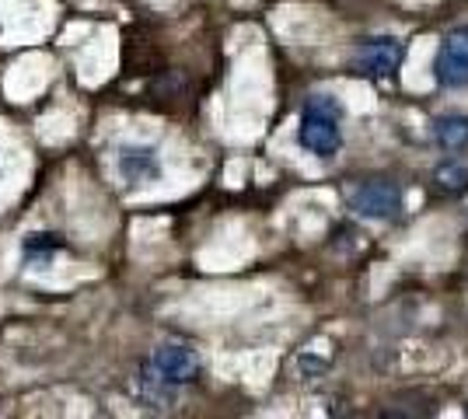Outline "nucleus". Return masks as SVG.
Returning a JSON list of instances; mask_svg holds the SVG:
<instances>
[{"label":"nucleus","mask_w":468,"mask_h":419,"mask_svg":"<svg viewBox=\"0 0 468 419\" xmlns=\"http://www.w3.org/2000/svg\"><path fill=\"white\" fill-rule=\"evenodd\" d=\"M297 140L314 158H332L343 147V105L335 95H312L304 101Z\"/></svg>","instance_id":"obj_1"},{"label":"nucleus","mask_w":468,"mask_h":419,"mask_svg":"<svg viewBox=\"0 0 468 419\" xmlns=\"http://www.w3.org/2000/svg\"><path fill=\"white\" fill-rule=\"evenodd\" d=\"M346 206L356 217L388 224L402 217V189L388 179H367L346 193Z\"/></svg>","instance_id":"obj_2"},{"label":"nucleus","mask_w":468,"mask_h":419,"mask_svg":"<svg viewBox=\"0 0 468 419\" xmlns=\"http://www.w3.org/2000/svg\"><path fill=\"white\" fill-rule=\"evenodd\" d=\"M433 80L441 88H468V25L451 28L433 57Z\"/></svg>","instance_id":"obj_3"},{"label":"nucleus","mask_w":468,"mask_h":419,"mask_svg":"<svg viewBox=\"0 0 468 419\" xmlns=\"http://www.w3.org/2000/svg\"><path fill=\"white\" fill-rule=\"evenodd\" d=\"M402 53L406 49H402V42L395 39V36H371V39H364L353 49V67L364 78H391L399 70V63H402Z\"/></svg>","instance_id":"obj_4"},{"label":"nucleus","mask_w":468,"mask_h":419,"mask_svg":"<svg viewBox=\"0 0 468 419\" xmlns=\"http://www.w3.org/2000/svg\"><path fill=\"white\" fill-rule=\"evenodd\" d=\"M147 371H151L161 384L182 388V384H193L196 374H199V357H196L189 346H182V342H165V346L154 350Z\"/></svg>","instance_id":"obj_5"},{"label":"nucleus","mask_w":468,"mask_h":419,"mask_svg":"<svg viewBox=\"0 0 468 419\" xmlns=\"http://www.w3.org/2000/svg\"><path fill=\"white\" fill-rule=\"evenodd\" d=\"M119 175L130 185H151L161 179V154L151 143H122L119 147Z\"/></svg>","instance_id":"obj_6"},{"label":"nucleus","mask_w":468,"mask_h":419,"mask_svg":"<svg viewBox=\"0 0 468 419\" xmlns=\"http://www.w3.org/2000/svg\"><path fill=\"white\" fill-rule=\"evenodd\" d=\"M430 133L437 140V147L444 151H465L468 147V116L462 112H444L430 122Z\"/></svg>","instance_id":"obj_7"},{"label":"nucleus","mask_w":468,"mask_h":419,"mask_svg":"<svg viewBox=\"0 0 468 419\" xmlns=\"http://www.w3.org/2000/svg\"><path fill=\"white\" fill-rule=\"evenodd\" d=\"M433 185L444 193V196H465L468 193V164L462 161H444L433 168Z\"/></svg>","instance_id":"obj_8"}]
</instances>
